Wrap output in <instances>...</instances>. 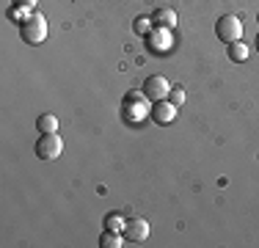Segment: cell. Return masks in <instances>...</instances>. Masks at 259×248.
<instances>
[{
  "label": "cell",
  "mask_w": 259,
  "mask_h": 248,
  "mask_svg": "<svg viewBox=\"0 0 259 248\" xmlns=\"http://www.w3.org/2000/svg\"><path fill=\"white\" fill-rule=\"evenodd\" d=\"M20 36H22V42L30 45V47L41 45V42L47 39V20H45V14H30L28 20H22L20 22Z\"/></svg>",
  "instance_id": "6da1fadb"
},
{
  "label": "cell",
  "mask_w": 259,
  "mask_h": 248,
  "mask_svg": "<svg viewBox=\"0 0 259 248\" xmlns=\"http://www.w3.org/2000/svg\"><path fill=\"white\" fill-rule=\"evenodd\" d=\"M215 33H218L221 42L232 45V42L243 39V22H240L237 14H224L218 22H215Z\"/></svg>",
  "instance_id": "7a4b0ae2"
},
{
  "label": "cell",
  "mask_w": 259,
  "mask_h": 248,
  "mask_svg": "<svg viewBox=\"0 0 259 248\" xmlns=\"http://www.w3.org/2000/svg\"><path fill=\"white\" fill-rule=\"evenodd\" d=\"M61 152H64V138H61L58 133H41L39 141H36V154H39L41 160H55L61 157Z\"/></svg>",
  "instance_id": "3957f363"
},
{
  "label": "cell",
  "mask_w": 259,
  "mask_h": 248,
  "mask_svg": "<svg viewBox=\"0 0 259 248\" xmlns=\"http://www.w3.org/2000/svg\"><path fill=\"white\" fill-rule=\"evenodd\" d=\"M144 94L149 102H160V99H168L171 94V83L163 77V74H149L144 80Z\"/></svg>",
  "instance_id": "277c9868"
},
{
  "label": "cell",
  "mask_w": 259,
  "mask_h": 248,
  "mask_svg": "<svg viewBox=\"0 0 259 248\" xmlns=\"http://www.w3.org/2000/svg\"><path fill=\"white\" fill-rule=\"evenodd\" d=\"M149 110L152 108H149V99H146L144 91H141V94H135V91H133V94L124 97V116H130L133 121H141Z\"/></svg>",
  "instance_id": "5b68a950"
},
{
  "label": "cell",
  "mask_w": 259,
  "mask_h": 248,
  "mask_svg": "<svg viewBox=\"0 0 259 248\" xmlns=\"http://www.w3.org/2000/svg\"><path fill=\"white\" fill-rule=\"evenodd\" d=\"M146 42H149V47L155 50V53H168L171 45H174V36H171V28H160V25H155V28L146 33Z\"/></svg>",
  "instance_id": "8992f818"
},
{
  "label": "cell",
  "mask_w": 259,
  "mask_h": 248,
  "mask_svg": "<svg viewBox=\"0 0 259 248\" xmlns=\"http://www.w3.org/2000/svg\"><path fill=\"white\" fill-rule=\"evenodd\" d=\"M127 237V243H144L146 237H149V221L144 218H127L124 223V232H121Z\"/></svg>",
  "instance_id": "52a82bcc"
},
{
  "label": "cell",
  "mask_w": 259,
  "mask_h": 248,
  "mask_svg": "<svg viewBox=\"0 0 259 248\" xmlns=\"http://www.w3.org/2000/svg\"><path fill=\"white\" fill-rule=\"evenodd\" d=\"M149 116L155 119V124H171L177 119V105L171 99H160V102H152Z\"/></svg>",
  "instance_id": "ba28073f"
},
{
  "label": "cell",
  "mask_w": 259,
  "mask_h": 248,
  "mask_svg": "<svg viewBox=\"0 0 259 248\" xmlns=\"http://www.w3.org/2000/svg\"><path fill=\"white\" fill-rule=\"evenodd\" d=\"M152 20H155V25H160V28H171V30H174L177 11L174 9H157L155 14H152Z\"/></svg>",
  "instance_id": "9c48e42d"
},
{
  "label": "cell",
  "mask_w": 259,
  "mask_h": 248,
  "mask_svg": "<svg viewBox=\"0 0 259 248\" xmlns=\"http://www.w3.org/2000/svg\"><path fill=\"white\" fill-rule=\"evenodd\" d=\"M124 234H121V232H110V229H105V232H102V237H100V245L102 248H121V245H124Z\"/></svg>",
  "instance_id": "30bf717a"
},
{
  "label": "cell",
  "mask_w": 259,
  "mask_h": 248,
  "mask_svg": "<svg viewBox=\"0 0 259 248\" xmlns=\"http://www.w3.org/2000/svg\"><path fill=\"white\" fill-rule=\"evenodd\" d=\"M36 130H39V133H58V119H55L53 113H41L39 119H36Z\"/></svg>",
  "instance_id": "8fae6325"
},
{
  "label": "cell",
  "mask_w": 259,
  "mask_h": 248,
  "mask_svg": "<svg viewBox=\"0 0 259 248\" xmlns=\"http://www.w3.org/2000/svg\"><path fill=\"white\" fill-rule=\"evenodd\" d=\"M124 223H127V218H124V215H119V213H110L108 218H105V229H110V232H124Z\"/></svg>",
  "instance_id": "7c38bea8"
},
{
  "label": "cell",
  "mask_w": 259,
  "mask_h": 248,
  "mask_svg": "<svg viewBox=\"0 0 259 248\" xmlns=\"http://www.w3.org/2000/svg\"><path fill=\"white\" fill-rule=\"evenodd\" d=\"M229 58L232 61H245V58H248V47L243 45V39L232 42V45H229Z\"/></svg>",
  "instance_id": "4fadbf2b"
},
{
  "label": "cell",
  "mask_w": 259,
  "mask_h": 248,
  "mask_svg": "<svg viewBox=\"0 0 259 248\" xmlns=\"http://www.w3.org/2000/svg\"><path fill=\"white\" fill-rule=\"evenodd\" d=\"M133 28H135V33H138V36H146L152 28H155V20H152V17H138Z\"/></svg>",
  "instance_id": "5bb4252c"
},
{
  "label": "cell",
  "mask_w": 259,
  "mask_h": 248,
  "mask_svg": "<svg viewBox=\"0 0 259 248\" xmlns=\"http://www.w3.org/2000/svg\"><path fill=\"white\" fill-rule=\"evenodd\" d=\"M168 99L177 105V108H180V105L185 102V91L180 89V86H174V89H171V94H168Z\"/></svg>",
  "instance_id": "9a60e30c"
},
{
  "label": "cell",
  "mask_w": 259,
  "mask_h": 248,
  "mask_svg": "<svg viewBox=\"0 0 259 248\" xmlns=\"http://www.w3.org/2000/svg\"><path fill=\"white\" fill-rule=\"evenodd\" d=\"M39 0H14V6H25V9H33Z\"/></svg>",
  "instance_id": "2e32d148"
},
{
  "label": "cell",
  "mask_w": 259,
  "mask_h": 248,
  "mask_svg": "<svg viewBox=\"0 0 259 248\" xmlns=\"http://www.w3.org/2000/svg\"><path fill=\"white\" fill-rule=\"evenodd\" d=\"M256 50H259V36H256Z\"/></svg>",
  "instance_id": "e0dca14e"
},
{
  "label": "cell",
  "mask_w": 259,
  "mask_h": 248,
  "mask_svg": "<svg viewBox=\"0 0 259 248\" xmlns=\"http://www.w3.org/2000/svg\"><path fill=\"white\" fill-rule=\"evenodd\" d=\"M256 22H259V14H256Z\"/></svg>",
  "instance_id": "ac0fdd59"
}]
</instances>
